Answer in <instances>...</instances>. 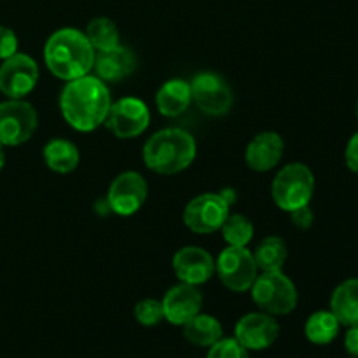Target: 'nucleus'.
I'll return each instance as SVG.
<instances>
[{"mask_svg":"<svg viewBox=\"0 0 358 358\" xmlns=\"http://www.w3.org/2000/svg\"><path fill=\"white\" fill-rule=\"evenodd\" d=\"M135 318L143 327H154L164 320L163 303L157 299H143L135 306Z\"/></svg>","mask_w":358,"mask_h":358,"instance_id":"nucleus-26","label":"nucleus"},{"mask_svg":"<svg viewBox=\"0 0 358 358\" xmlns=\"http://www.w3.org/2000/svg\"><path fill=\"white\" fill-rule=\"evenodd\" d=\"M290 219H292V224L299 229H310L311 224H313V212H311L310 205L301 206V208H296L290 212Z\"/></svg>","mask_w":358,"mask_h":358,"instance_id":"nucleus-29","label":"nucleus"},{"mask_svg":"<svg viewBox=\"0 0 358 358\" xmlns=\"http://www.w3.org/2000/svg\"><path fill=\"white\" fill-rule=\"evenodd\" d=\"M229 206L220 192H205L187 203L184 222L196 234L217 233L229 215Z\"/></svg>","mask_w":358,"mask_h":358,"instance_id":"nucleus-8","label":"nucleus"},{"mask_svg":"<svg viewBox=\"0 0 358 358\" xmlns=\"http://www.w3.org/2000/svg\"><path fill=\"white\" fill-rule=\"evenodd\" d=\"M115 138L129 140L142 135L150 124V112L145 101L135 96H126L112 103L105 121Z\"/></svg>","mask_w":358,"mask_h":358,"instance_id":"nucleus-9","label":"nucleus"},{"mask_svg":"<svg viewBox=\"0 0 358 358\" xmlns=\"http://www.w3.org/2000/svg\"><path fill=\"white\" fill-rule=\"evenodd\" d=\"M280 336L278 322L273 318V315L264 313H248L240 318L234 331V338L238 339L240 345H243L247 350H266Z\"/></svg>","mask_w":358,"mask_h":358,"instance_id":"nucleus-13","label":"nucleus"},{"mask_svg":"<svg viewBox=\"0 0 358 358\" xmlns=\"http://www.w3.org/2000/svg\"><path fill=\"white\" fill-rule=\"evenodd\" d=\"M206 358H250L248 350L238 343L236 338H222L215 345L210 346Z\"/></svg>","mask_w":358,"mask_h":358,"instance_id":"nucleus-27","label":"nucleus"},{"mask_svg":"<svg viewBox=\"0 0 358 358\" xmlns=\"http://www.w3.org/2000/svg\"><path fill=\"white\" fill-rule=\"evenodd\" d=\"M345 348L350 355L358 358V325L348 327V332L345 336Z\"/></svg>","mask_w":358,"mask_h":358,"instance_id":"nucleus-31","label":"nucleus"},{"mask_svg":"<svg viewBox=\"0 0 358 358\" xmlns=\"http://www.w3.org/2000/svg\"><path fill=\"white\" fill-rule=\"evenodd\" d=\"M84 35L93 45L94 51L103 52L119 45V30L115 23L108 17H94L87 23Z\"/></svg>","mask_w":358,"mask_h":358,"instance_id":"nucleus-24","label":"nucleus"},{"mask_svg":"<svg viewBox=\"0 0 358 358\" xmlns=\"http://www.w3.org/2000/svg\"><path fill=\"white\" fill-rule=\"evenodd\" d=\"M94 72L103 83H119L131 76L136 69V58L128 48L117 45L110 51L98 52L94 56Z\"/></svg>","mask_w":358,"mask_h":358,"instance_id":"nucleus-17","label":"nucleus"},{"mask_svg":"<svg viewBox=\"0 0 358 358\" xmlns=\"http://www.w3.org/2000/svg\"><path fill=\"white\" fill-rule=\"evenodd\" d=\"M38 83V66L31 56L16 52L0 65V93L20 100L30 94Z\"/></svg>","mask_w":358,"mask_h":358,"instance_id":"nucleus-10","label":"nucleus"},{"mask_svg":"<svg viewBox=\"0 0 358 358\" xmlns=\"http://www.w3.org/2000/svg\"><path fill=\"white\" fill-rule=\"evenodd\" d=\"M196 140L180 128H166L154 133L143 145V163L159 175L184 171L196 159Z\"/></svg>","mask_w":358,"mask_h":358,"instance_id":"nucleus-3","label":"nucleus"},{"mask_svg":"<svg viewBox=\"0 0 358 358\" xmlns=\"http://www.w3.org/2000/svg\"><path fill=\"white\" fill-rule=\"evenodd\" d=\"M287 257H289V248H287L285 240L280 236L264 238L254 252L255 264L262 273L282 271Z\"/></svg>","mask_w":358,"mask_h":358,"instance_id":"nucleus-22","label":"nucleus"},{"mask_svg":"<svg viewBox=\"0 0 358 358\" xmlns=\"http://www.w3.org/2000/svg\"><path fill=\"white\" fill-rule=\"evenodd\" d=\"M215 273L231 292H247L259 275L254 254L247 247H227L215 261Z\"/></svg>","mask_w":358,"mask_h":358,"instance_id":"nucleus-6","label":"nucleus"},{"mask_svg":"<svg viewBox=\"0 0 358 358\" xmlns=\"http://www.w3.org/2000/svg\"><path fill=\"white\" fill-rule=\"evenodd\" d=\"M192 101L208 115H224L233 105V93L226 80L213 72H201L191 83Z\"/></svg>","mask_w":358,"mask_h":358,"instance_id":"nucleus-12","label":"nucleus"},{"mask_svg":"<svg viewBox=\"0 0 358 358\" xmlns=\"http://www.w3.org/2000/svg\"><path fill=\"white\" fill-rule=\"evenodd\" d=\"M220 231L226 243L231 247H247L254 238V224L241 213H229Z\"/></svg>","mask_w":358,"mask_h":358,"instance_id":"nucleus-25","label":"nucleus"},{"mask_svg":"<svg viewBox=\"0 0 358 358\" xmlns=\"http://www.w3.org/2000/svg\"><path fill=\"white\" fill-rule=\"evenodd\" d=\"M173 271L182 283L203 285L215 275V261L199 247H184L173 255Z\"/></svg>","mask_w":358,"mask_h":358,"instance_id":"nucleus-14","label":"nucleus"},{"mask_svg":"<svg viewBox=\"0 0 358 358\" xmlns=\"http://www.w3.org/2000/svg\"><path fill=\"white\" fill-rule=\"evenodd\" d=\"M17 52V37L9 27H0V59H7Z\"/></svg>","mask_w":358,"mask_h":358,"instance_id":"nucleus-28","label":"nucleus"},{"mask_svg":"<svg viewBox=\"0 0 358 358\" xmlns=\"http://www.w3.org/2000/svg\"><path fill=\"white\" fill-rule=\"evenodd\" d=\"M285 143L275 131H262L248 142L245 149V163L254 171H269L282 161Z\"/></svg>","mask_w":358,"mask_h":358,"instance_id":"nucleus-16","label":"nucleus"},{"mask_svg":"<svg viewBox=\"0 0 358 358\" xmlns=\"http://www.w3.org/2000/svg\"><path fill=\"white\" fill-rule=\"evenodd\" d=\"M149 194L145 178L136 171H124L112 180L108 187V208L121 217H129L138 212Z\"/></svg>","mask_w":358,"mask_h":358,"instance_id":"nucleus-11","label":"nucleus"},{"mask_svg":"<svg viewBox=\"0 0 358 358\" xmlns=\"http://www.w3.org/2000/svg\"><path fill=\"white\" fill-rule=\"evenodd\" d=\"M191 101V83L184 79H170L159 87L156 94L157 110L164 117H177L184 114Z\"/></svg>","mask_w":358,"mask_h":358,"instance_id":"nucleus-18","label":"nucleus"},{"mask_svg":"<svg viewBox=\"0 0 358 358\" xmlns=\"http://www.w3.org/2000/svg\"><path fill=\"white\" fill-rule=\"evenodd\" d=\"M315 192V175L306 164L290 163L276 173L271 185L273 201L283 212L310 205Z\"/></svg>","mask_w":358,"mask_h":358,"instance_id":"nucleus-4","label":"nucleus"},{"mask_svg":"<svg viewBox=\"0 0 358 358\" xmlns=\"http://www.w3.org/2000/svg\"><path fill=\"white\" fill-rule=\"evenodd\" d=\"M112 98L103 80L94 76H83L66 80L59 96L63 119L77 131H93L107 121Z\"/></svg>","mask_w":358,"mask_h":358,"instance_id":"nucleus-1","label":"nucleus"},{"mask_svg":"<svg viewBox=\"0 0 358 358\" xmlns=\"http://www.w3.org/2000/svg\"><path fill=\"white\" fill-rule=\"evenodd\" d=\"M184 327V336L191 345L201 346H213L217 341L222 339V325L212 315H203L198 313L196 317H192L187 324L182 325Z\"/></svg>","mask_w":358,"mask_h":358,"instance_id":"nucleus-21","label":"nucleus"},{"mask_svg":"<svg viewBox=\"0 0 358 358\" xmlns=\"http://www.w3.org/2000/svg\"><path fill=\"white\" fill-rule=\"evenodd\" d=\"M339 327L341 324L332 311H317L308 318L306 325H304V334H306L308 341L313 345L325 346L331 345L338 338Z\"/></svg>","mask_w":358,"mask_h":358,"instance_id":"nucleus-23","label":"nucleus"},{"mask_svg":"<svg viewBox=\"0 0 358 358\" xmlns=\"http://www.w3.org/2000/svg\"><path fill=\"white\" fill-rule=\"evenodd\" d=\"M345 159L346 166H348L353 173H358V131L350 138L348 145H346Z\"/></svg>","mask_w":358,"mask_h":358,"instance_id":"nucleus-30","label":"nucleus"},{"mask_svg":"<svg viewBox=\"0 0 358 358\" xmlns=\"http://www.w3.org/2000/svg\"><path fill=\"white\" fill-rule=\"evenodd\" d=\"M3 164H6V154H3V145L0 143V171H2Z\"/></svg>","mask_w":358,"mask_h":358,"instance_id":"nucleus-32","label":"nucleus"},{"mask_svg":"<svg viewBox=\"0 0 358 358\" xmlns=\"http://www.w3.org/2000/svg\"><path fill=\"white\" fill-rule=\"evenodd\" d=\"M357 117H358V101H357Z\"/></svg>","mask_w":358,"mask_h":358,"instance_id":"nucleus-33","label":"nucleus"},{"mask_svg":"<svg viewBox=\"0 0 358 358\" xmlns=\"http://www.w3.org/2000/svg\"><path fill=\"white\" fill-rule=\"evenodd\" d=\"M252 299L268 315H289L297 306V289L283 271L261 273L252 285Z\"/></svg>","mask_w":358,"mask_h":358,"instance_id":"nucleus-5","label":"nucleus"},{"mask_svg":"<svg viewBox=\"0 0 358 358\" xmlns=\"http://www.w3.org/2000/svg\"><path fill=\"white\" fill-rule=\"evenodd\" d=\"M37 110L23 98H9L0 103V143L3 147H16L28 142L37 131Z\"/></svg>","mask_w":358,"mask_h":358,"instance_id":"nucleus-7","label":"nucleus"},{"mask_svg":"<svg viewBox=\"0 0 358 358\" xmlns=\"http://www.w3.org/2000/svg\"><path fill=\"white\" fill-rule=\"evenodd\" d=\"M44 62L55 77L73 80L93 70L94 49L84 31L77 28H59L45 42Z\"/></svg>","mask_w":358,"mask_h":358,"instance_id":"nucleus-2","label":"nucleus"},{"mask_svg":"<svg viewBox=\"0 0 358 358\" xmlns=\"http://www.w3.org/2000/svg\"><path fill=\"white\" fill-rule=\"evenodd\" d=\"M161 303H163L164 320L173 325H184L192 317L201 313L203 296L198 287L189 285V283H178L168 290Z\"/></svg>","mask_w":358,"mask_h":358,"instance_id":"nucleus-15","label":"nucleus"},{"mask_svg":"<svg viewBox=\"0 0 358 358\" xmlns=\"http://www.w3.org/2000/svg\"><path fill=\"white\" fill-rule=\"evenodd\" d=\"M352 358H355V357H352Z\"/></svg>","mask_w":358,"mask_h":358,"instance_id":"nucleus-34","label":"nucleus"},{"mask_svg":"<svg viewBox=\"0 0 358 358\" xmlns=\"http://www.w3.org/2000/svg\"><path fill=\"white\" fill-rule=\"evenodd\" d=\"M44 163L55 173H70L80 161L79 149L76 143L65 138H52L44 145Z\"/></svg>","mask_w":358,"mask_h":358,"instance_id":"nucleus-20","label":"nucleus"},{"mask_svg":"<svg viewBox=\"0 0 358 358\" xmlns=\"http://www.w3.org/2000/svg\"><path fill=\"white\" fill-rule=\"evenodd\" d=\"M331 311L341 325H358V278L345 280L336 287L331 297Z\"/></svg>","mask_w":358,"mask_h":358,"instance_id":"nucleus-19","label":"nucleus"}]
</instances>
